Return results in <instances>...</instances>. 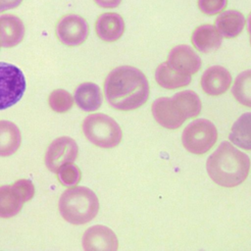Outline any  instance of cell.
<instances>
[{
    "label": "cell",
    "instance_id": "cell-1",
    "mask_svg": "<svg viewBox=\"0 0 251 251\" xmlns=\"http://www.w3.org/2000/svg\"><path fill=\"white\" fill-rule=\"evenodd\" d=\"M108 104L120 111L141 107L149 98V82L145 75L131 66H121L109 73L104 83Z\"/></svg>",
    "mask_w": 251,
    "mask_h": 251
},
{
    "label": "cell",
    "instance_id": "cell-2",
    "mask_svg": "<svg viewBox=\"0 0 251 251\" xmlns=\"http://www.w3.org/2000/svg\"><path fill=\"white\" fill-rule=\"evenodd\" d=\"M206 170L217 184L234 187L246 179L250 170V158L230 142L223 141L208 157Z\"/></svg>",
    "mask_w": 251,
    "mask_h": 251
},
{
    "label": "cell",
    "instance_id": "cell-3",
    "mask_svg": "<svg viewBox=\"0 0 251 251\" xmlns=\"http://www.w3.org/2000/svg\"><path fill=\"white\" fill-rule=\"evenodd\" d=\"M202 108L198 94L192 90H183L171 98L161 97L152 103V114L156 122L168 128H178L187 119L197 117Z\"/></svg>",
    "mask_w": 251,
    "mask_h": 251
},
{
    "label": "cell",
    "instance_id": "cell-4",
    "mask_svg": "<svg viewBox=\"0 0 251 251\" xmlns=\"http://www.w3.org/2000/svg\"><path fill=\"white\" fill-rule=\"evenodd\" d=\"M62 218L72 225H84L93 220L99 211L96 194L85 186H72L65 190L59 200Z\"/></svg>",
    "mask_w": 251,
    "mask_h": 251
},
{
    "label": "cell",
    "instance_id": "cell-5",
    "mask_svg": "<svg viewBox=\"0 0 251 251\" xmlns=\"http://www.w3.org/2000/svg\"><path fill=\"white\" fill-rule=\"evenodd\" d=\"M82 131L89 142L100 148H114L123 137L119 124L103 113L87 116L82 122Z\"/></svg>",
    "mask_w": 251,
    "mask_h": 251
},
{
    "label": "cell",
    "instance_id": "cell-6",
    "mask_svg": "<svg viewBox=\"0 0 251 251\" xmlns=\"http://www.w3.org/2000/svg\"><path fill=\"white\" fill-rule=\"evenodd\" d=\"M218 139L216 126L206 119H197L189 123L182 131L181 141L184 148L196 155L207 153Z\"/></svg>",
    "mask_w": 251,
    "mask_h": 251
},
{
    "label": "cell",
    "instance_id": "cell-7",
    "mask_svg": "<svg viewBox=\"0 0 251 251\" xmlns=\"http://www.w3.org/2000/svg\"><path fill=\"white\" fill-rule=\"evenodd\" d=\"M34 195V185L28 179H19L10 185L0 186V218L16 216L24 204Z\"/></svg>",
    "mask_w": 251,
    "mask_h": 251
},
{
    "label": "cell",
    "instance_id": "cell-8",
    "mask_svg": "<svg viewBox=\"0 0 251 251\" xmlns=\"http://www.w3.org/2000/svg\"><path fill=\"white\" fill-rule=\"evenodd\" d=\"M25 90V78L16 66L0 62V110L12 107Z\"/></svg>",
    "mask_w": 251,
    "mask_h": 251
},
{
    "label": "cell",
    "instance_id": "cell-9",
    "mask_svg": "<svg viewBox=\"0 0 251 251\" xmlns=\"http://www.w3.org/2000/svg\"><path fill=\"white\" fill-rule=\"evenodd\" d=\"M78 154L76 142L69 136H61L53 140L45 153V165L49 171H57L67 163H73Z\"/></svg>",
    "mask_w": 251,
    "mask_h": 251
},
{
    "label": "cell",
    "instance_id": "cell-10",
    "mask_svg": "<svg viewBox=\"0 0 251 251\" xmlns=\"http://www.w3.org/2000/svg\"><path fill=\"white\" fill-rule=\"evenodd\" d=\"M82 246L86 251H116L119 241L111 228L96 225L87 228L83 233Z\"/></svg>",
    "mask_w": 251,
    "mask_h": 251
},
{
    "label": "cell",
    "instance_id": "cell-11",
    "mask_svg": "<svg viewBox=\"0 0 251 251\" xmlns=\"http://www.w3.org/2000/svg\"><path fill=\"white\" fill-rule=\"evenodd\" d=\"M88 31L89 28L86 21L75 15L64 18L57 27L59 39L69 46H77L83 43L87 38Z\"/></svg>",
    "mask_w": 251,
    "mask_h": 251
},
{
    "label": "cell",
    "instance_id": "cell-12",
    "mask_svg": "<svg viewBox=\"0 0 251 251\" xmlns=\"http://www.w3.org/2000/svg\"><path fill=\"white\" fill-rule=\"evenodd\" d=\"M167 63L176 72L188 75L196 74L202 65L200 57L194 50L183 44L177 45L170 51Z\"/></svg>",
    "mask_w": 251,
    "mask_h": 251
},
{
    "label": "cell",
    "instance_id": "cell-13",
    "mask_svg": "<svg viewBox=\"0 0 251 251\" xmlns=\"http://www.w3.org/2000/svg\"><path fill=\"white\" fill-rule=\"evenodd\" d=\"M201 87L205 93L211 96L224 94L231 84L229 72L222 66L208 68L201 76Z\"/></svg>",
    "mask_w": 251,
    "mask_h": 251
},
{
    "label": "cell",
    "instance_id": "cell-14",
    "mask_svg": "<svg viewBox=\"0 0 251 251\" xmlns=\"http://www.w3.org/2000/svg\"><path fill=\"white\" fill-rule=\"evenodd\" d=\"M95 29L102 40L113 42L122 37L125 31V22L117 13H105L97 19Z\"/></svg>",
    "mask_w": 251,
    "mask_h": 251
},
{
    "label": "cell",
    "instance_id": "cell-15",
    "mask_svg": "<svg viewBox=\"0 0 251 251\" xmlns=\"http://www.w3.org/2000/svg\"><path fill=\"white\" fill-rule=\"evenodd\" d=\"M223 41V36L215 25H202L196 27L191 35V42L194 47L202 52L209 53L217 50Z\"/></svg>",
    "mask_w": 251,
    "mask_h": 251
},
{
    "label": "cell",
    "instance_id": "cell-16",
    "mask_svg": "<svg viewBox=\"0 0 251 251\" xmlns=\"http://www.w3.org/2000/svg\"><path fill=\"white\" fill-rule=\"evenodd\" d=\"M75 102L82 111L98 110L102 104V95L99 86L93 82H83L75 91Z\"/></svg>",
    "mask_w": 251,
    "mask_h": 251
},
{
    "label": "cell",
    "instance_id": "cell-17",
    "mask_svg": "<svg viewBox=\"0 0 251 251\" xmlns=\"http://www.w3.org/2000/svg\"><path fill=\"white\" fill-rule=\"evenodd\" d=\"M25 33V27L20 19L5 15L0 17V44L3 47H13L19 44Z\"/></svg>",
    "mask_w": 251,
    "mask_h": 251
},
{
    "label": "cell",
    "instance_id": "cell-18",
    "mask_svg": "<svg viewBox=\"0 0 251 251\" xmlns=\"http://www.w3.org/2000/svg\"><path fill=\"white\" fill-rule=\"evenodd\" d=\"M245 18L242 13L236 10H227L222 13L215 21V26L226 38L236 37L243 29Z\"/></svg>",
    "mask_w": 251,
    "mask_h": 251
},
{
    "label": "cell",
    "instance_id": "cell-19",
    "mask_svg": "<svg viewBox=\"0 0 251 251\" xmlns=\"http://www.w3.org/2000/svg\"><path fill=\"white\" fill-rule=\"evenodd\" d=\"M22 142L18 126L10 121H0V157H8L17 152Z\"/></svg>",
    "mask_w": 251,
    "mask_h": 251
},
{
    "label": "cell",
    "instance_id": "cell-20",
    "mask_svg": "<svg viewBox=\"0 0 251 251\" xmlns=\"http://www.w3.org/2000/svg\"><path fill=\"white\" fill-rule=\"evenodd\" d=\"M157 83L166 89H176L186 86L191 81V76L173 70L167 62L161 63L155 71Z\"/></svg>",
    "mask_w": 251,
    "mask_h": 251
},
{
    "label": "cell",
    "instance_id": "cell-21",
    "mask_svg": "<svg viewBox=\"0 0 251 251\" xmlns=\"http://www.w3.org/2000/svg\"><path fill=\"white\" fill-rule=\"evenodd\" d=\"M228 138L239 148L251 150V112L242 114L234 122Z\"/></svg>",
    "mask_w": 251,
    "mask_h": 251
},
{
    "label": "cell",
    "instance_id": "cell-22",
    "mask_svg": "<svg viewBox=\"0 0 251 251\" xmlns=\"http://www.w3.org/2000/svg\"><path fill=\"white\" fill-rule=\"evenodd\" d=\"M231 93L237 102L251 108V70L244 71L236 76Z\"/></svg>",
    "mask_w": 251,
    "mask_h": 251
},
{
    "label": "cell",
    "instance_id": "cell-23",
    "mask_svg": "<svg viewBox=\"0 0 251 251\" xmlns=\"http://www.w3.org/2000/svg\"><path fill=\"white\" fill-rule=\"evenodd\" d=\"M49 106L57 113H65L69 111L74 104L72 95L64 89H56L51 92L48 98Z\"/></svg>",
    "mask_w": 251,
    "mask_h": 251
},
{
    "label": "cell",
    "instance_id": "cell-24",
    "mask_svg": "<svg viewBox=\"0 0 251 251\" xmlns=\"http://www.w3.org/2000/svg\"><path fill=\"white\" fill-rule=\"evenodd\" d=\"M58 179L60 182L68 187L77 184L81 177L80 170L73 163H67L63 165L58 171Z\"/></svg>",
    "mask_w": 251,
    "mask_h": 251
},
{
    "label": "cell",
    "instance_id": "cell-25",
    "mask_svg": "<svg viewBox=\"0 0 251 251\" xmlns=\"http://www.w3.org/2000/svg\"><path fill=\"white\" fill-rule=\"evenodd\" d=\"M227 0H198L200 11L208 16H213L226 8Z\"/></svg>",
    "mask_w": 251,
    "mask_h": 251
},
{
    "label": "cell",
    "instance_id": "cell-26",
    "mask_svg": "<svg viewBox=\"0 0 251 251\" xmlns=\"http://www.w3.org/2000/svg\"><path fill=\"white\" fill-rule=\"evenodd\" d=\"M94 1L103 8H116L120 5L122 0H94Z\"/></svg>",
    "mask_w": 251,
    "mask_h": 251
},
{
    "label": "cell",
    "instance_id": "cell-27",
    "mask_svg": "<svg viewBox=\"0 0 251 251\" xmlns=\"http://www.w3.org/2000/svg\"><path fill=\"white\" fill-rule=\"evenodd\" d=\"M21 0H0V11H4L7 9H12L17 6Z\"/></svg>",
    "mask_w": 251,
    "mask_h": 251
},
{
    "label": "cell",
    "instance_id": "cell-28",
    "mask_svg": "<svg viewBox=\"0 0 251 251\" xmlns=\"http://www.w3.org/2000/svg\"><path fill=\"white\" fill-rule=\"evenodd\" d=\"M247 29L249 32V38H250V44H251V13L247 19Z\"/></svg>",
    "mask_w": 251,
    "mask_h": 251
}]
</instances>
